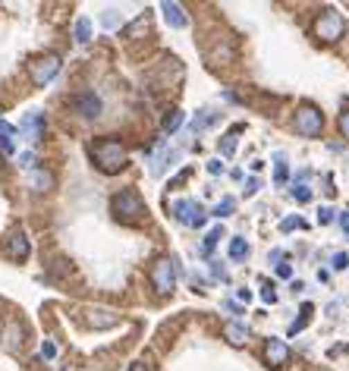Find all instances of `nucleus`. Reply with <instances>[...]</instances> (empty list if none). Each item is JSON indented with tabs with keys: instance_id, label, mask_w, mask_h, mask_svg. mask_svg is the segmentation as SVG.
<instances>
[{
	"instance_id": "4c0bfd02",
	"label": "nucleus",
	"mask_w": 349,
	"mask_h": 371,
	"mask_svg": "<svg viewBox=\"0 0 349 371\" xmlns=\"http://www.w3.org/2000/svg\"><path fill=\"white\" fill-rule=\"evenodd\" d=\"M258 189H261V183H258V179H249V183H246V195H255V192H258Z\"/></svg>"
},
{
	"instance_id": "ea45409f",
	"label": "nucleus",
	"mask_w": 349,
	"mask_h": 371,
	"mask_svg": "<svg viewBox=\"0 0 349 371\" xmlns=\"http://www.w3.org/2000/svg\"><path fill=\"white\" fill-rule=\"evenodd\" d=\"M340 224H343V230L349 233V211H343V214H340Z\"/></svg>"
},
{
	"instance_id": "dca6fc26",
	"label": "nucleus",
	"mask_w": 349,
	"mask_h": 371,
	"mask_svg": "<svg viewBox=\"0 0 349 371\" xmlns=\"http://www.w3.org/2000/svg\"><path fill=\"white\" fill-rule=\"evenodd\" d=\"M28 186H32L35 192H48L51 186H54V177H51L48 170H38V167H35V170L28 173Z\"/></svg>"
},
{
	"instance_id": "72a5a7b5",
	"label": "nucleus",
	"mask_w": 349,
	"mask_h": 371,
	"mask_svg": "<svg viewBox=\"0 0 349 371\" xmlns=\"http://www.w3.org/2000/svg\"><path fill=\"white\" fill-rule=\"evenodd\" d=\"M116 22H120V19H116L114 10H110V13H104V28H116Z\"/></svg>"
},
{
	"instance_id": "c756f323",
	"label": "nucleus",
	"mask_w": 349,
	"mask_h": 371,
	"mask_svg": "<svg viewBox=\"0 0 349 371\" xmlns=\"http://www.w3.org/2000/svg\"><path fill=\"white\" fill-rule=\"evenodd\" d=\"M42 356H44V359H54V356H57V346L51 343V340H44V343H42Z\"/></svg>"
},
{
	"instance_id": "2f4dec72",
	"label": "nucleus",
	"mask_w": 349,
	"mask_h": 371,
	"mask_svg": "<svg viewBox=\"0 0 349 371\" xmlns=\"http://www.w3.org/2000/svg\"><path fill=\"white\" fill-rule=\"evenodd\" d=\"M340 132H343V138L349 142V110L346 114H340Z\"/></svg>"
},
{
	"instance_id": "6ab92c4d",
	"label": "nucleus",
	"mask_w": 349,
	"mask_h": 371,
	"mask_svg": "<svg viewBox=\"0 0 349 371\" xmlns=\"http://www.w3.org/2000/svg\"><path fill=\"white\" fill-rule=\"evenodd\" d=\"M249 255V242L242 239V236H233L230 239V258H236V262H242Z\"/></svg>"
},
{
	"instance_id": "c85d7f7f",
	"label": "nucleus",
	"mask_w": 349,
	"mask_h": 371,
	"mask_svg": "<svg viewBox=\"0 0 349 371\" xmlns=\"http://www.w3.org/2000/svg\"><path fill=\"white\" fill-rule=\"evenodd\" d=\"M261 296H265V302H267V305L277 302V293H274V287H271V283H265V287H261Z\"/></svg>"
},
{
	"instance_id": "ddd939ff",
	"label": "nucleus",
	"mask_w": 349,
	"mask_h": 371,
	"mask_svg": "<svg viewBox=\"0 0 349 371\" xmlns=\"http://www.w3.org/2000/svg\"><path fill=\"white\" fill-rule=\"evenodd\" d=\"M42 129H44V117L35 110V114H28L26 120H22V132L28 136V142H38L42 138Z\"/></svg>"
},
{
	"instance_id": "9d476101",
	"label": "nucleus",
	"mask_w": 349,
	"mask_h": 371,
	"mask_svg": "<svg viewBox=\"0 0 349 371\" xmlns=\"http://www.w3.org/2000/svg\"><path fill=\"white\" fill-rule=\"evenodd\" d=\"M116 321H120V315H114V311H107V309H89V311H85V324H89V327H95V330L114 327Z\"/></svg>"
},
{
	"instance_id": "9b49d317",
	"label": "nucleus",
	"mask_w": 349,
	"mask_h": 371,
	"mask_svg": "<svg viewBox=\"0 0 349 371\" xmlns=\"http://www.w3.org/2000/svg\"><path fill=\"white\" fill-rule=\"evenodd\" d=\"M161 13H164V19H167V26H173V28H186L189 26V16H186V10L179 7V3H161Z\"/></svg>"
},
{
	"instance_id": "f704fd0d",
	"label": "nucleus",
	"mask_w": 349,
	"mask_h": 371,
	"mask_svg": "<svg viewBox=\"0 0 349 371\" xmlns=\"http://www.w3.org/2000/svg\"><path fill=\"white\" fill-rule=\"evenodd\" d=\"M19 164H22V167H28V170H35V154H28V152H26V154H19Z\"/></svg>"
},
{
	"instance_id": "4be33fe9",
	"label": "nucleus",
	"mask_w": 349,
	"mask_h": 371,
	"mask_svg": "<svg viewBox=\"0 0 349 371\" xmlns=\"http://www.w3.org/2000/svg\"><path fill=\"white\" fill-rule=\"evenodd\" d=\"M224 236V227H214L211 233L205 236V242H202V248H205V255H211L214 252V246H217V239Z\"/></svg>"
},
{
	"instance_id": "aec40b11",
	"label": "nucleus",
	"mask_w": 349,
	"mask_h": 371,
	"mask_svg": "<svg viewBox=\"0 0 349 371\" xmlns=\"http://www.w3.org/2000/svg\"><path fill=\"white\" fill-rule=\"evenodd\" d=\"M183 123H186V114H183V110H170V114L164 117V132H177Z\"/></svg>"
},
{
	"instance_id": "f257e3e1",
	"label": "nucleus",
	"mask_w": 349,
	"mask_h": 371,
	"mask_svg": "<svg viewBox=\"0 0 349 371\" xmlns=\"http://www.w3.org/2000/svg\"><path fill=\"white\" fill-rule=\"evenodd\" d=\"M89 154L101 173H120L126 167V148L116 138H98V142H91Z\"/></svg>"
},
{
	"instance_id": "2eb2a0df",
	"label": "nucleus",
	"mask_w": 349,
	"mask_h": 371,
	"mask_svg": "<svg viewBox=\"0 0 349 371\" xmlns=\"http://www.w3.org/2000/svg\"><path fill=\"white\" fill-rule=\"evenodd\" d=\"M226 340H230L233 346H246L249 343V337H252V330L246 327V324H240V321H233V324H226Z\"/></svg>"
},
{
	"instance_id": "cd10ccee",
	"label": "nucleus",
	"mask_w": 349,
	"mask_h": 371,
	"mask_svg": "<svg viewBox=\"0 0 349 371\" xmlns=\"http://www.w3.org/2000/svg\"><path fill=\"white\" fill-rule=\"evenodd\" d=\"M211 123H214V114H208V110H205V114L192 123V129H202V126H211Z\"/></svg>"
},
{
	"instance_id": "a211bd4d",
	"label": "nucleus",
	"mask_w": 349,
	"mask_h": 371,
	"mask_svg": "<svg viewBox=\"0 0 349 371\" xmlns=\"http://www.w3.org/2000/svg\"><path fill=\"white\" fill-rule=\"evenodd\" d=\"M73 35H75V42H79V44L89 42V38H91V19H89V16H79V19H75Z\"/></svg>"
},
{
	"instance_id": "6e6552de",
	"label": "nucleus",
	"mask_w": 349,
	"mask_h": 371,
	"mask_svg": "<svg viewBox=\"0 0 349 371\" xmlns=\"http://www.w3.org/2000/svg\"><path fill=\"white\" fill-rule=\"evenodd\" d=\"M3 252H7V258H13V262H26L28 252H32V242H28V236L22 233V230H13V233L3 239Z\"/></svg>"
},
{
	"instance_id": "7ed1b4c3",
	"label": "nucleus",
	"mask_w": 349,
	"mask_h": 371,
	"mask_svg": "<svg viewBox=\"0 0 349 371\" xmlns=\"http://www.w3.org/2000/svg\"><path fill=\"white\" fill-rule=\"evenodd\" d=\"M293 129L299 132V136H308V138L321 136L324 132V114L315 107V104H302V107L293 114Z\"/></svg>"
},
{
	"instance_id": "412c9836",
	"label": "nucleus",
	"mask_w": 349,
	"mask_h": 371,
	"mask_svg": "<svg viewBox=\"0 0 349 371\" xmlns=\"http://www.w3.org/2000/svg\"><path fill=\"white\" fill-rule=\"evenodd\" d=\"M312 311H315V309H312V302L302 305V309H299V321H296L293 327H289V334H299V330L305 327V321H312Z\"/></svg>"
},
{
	"instance_id": "39448f33",
	"label": "nucleus",
	"mask_w": 349,
	"mask_h": 371,
	"mask_svg": "<svg viewBox=\"0 0 349 371\" xmlns=\"http://www.w3.org/2000/svg\"><path fill=\"white\" fill-rule=\"evenodd\" d=\"M57 73H60V57L57 54H44V57H38V60L28 63V76H32V82L38 85V89H44Z\"/></svg>"
},
{
	"instance_id": "f03ea898",
	"label": "nucleus",
	"mask_w": 349,
	"mask_h": 371,
	"mask_svg": "<svg viewBox=\"0 0 349 371\" xmlns=\"http://www.w3.org/2000/svg\"><path fill=\"white\" fill-rule=\"evenodd\" d=\"M110 211H114L116 220H123V224H136V220L145 217V201L138 199V192L123 189V192H116L114 199H110Z\"/></svg>"
},
{
	"instance_id": "b1692460",
	"label": "nucleus",
	"mask_w": 349,
	"mask_h": 371,
	"mask_svg": "<svg viewBox=\"0 0 349 371\" xmlns=\"http://www.w3.org/2000/svg\"><path fill=\"white\" fill-rule=\"evenodd\" d=\"M220 154H224V158L236 154V138H233V132H226V136L220 138Z\"/></svg>"
},
{
	"instance_id": "20e7f679",
	"label": "nucleus",
	"mask_w": 349,
	"mask_h": 371,
	"mask_svg": "<svg viewBox=\"0 0 349 371\" xmlns=\"http://www.w3.org/2000/svg\"><path fill=\"white\" fill-rule=\"evenodd\" d=\"M343 32H346V22H343V16L337 13V10H324L321 16L315 19V38H321V42H340Z\"/></svg>"
},
{
	"instance_id": "1a4fd4ad",
	"label": "nucleus",
	"mask_w": 349,
	"mask_h": 371,
	"mask_svg": "<svg viewBox=\"0 0 349 371\" xmlns=\"http://www.w3.org/2000/svg\"><path fill=\"white\" fill-rule=\"evenodd\" d=\"M289 362V346L277 337H267L265 340V365L267 368H283Z\"/></svg>"
},
{
	"instance_id": "393cba45",
	"label": "nucleus",
	"mask_w": 349,
	"mask_h": 371,
	"mask_svg": "<svg viewBox=\"0 0 349 371\" xmlns=\"http://www.w3.org/2000/svg\"><path fill=\"white\" fill-rule=\"evenodd\" d=\"M299 227H305V220H302V217H287V220L280 224L283 233H293V230H299Z\"/></svg>"
},
{
	"instance_id": "f3484780",
	"label": "nucleus",
	"mask_w": 349,
	"mask_h": 371,
	"mask_svg": "<svg viewBox=\"0 0 349 371\" xmlns=\"http://www.w3.org/2000/svg\"><path fill=\"white\" fill-rule=\"evenodd\" d=\"M293 199H296V201H302V205H305V201L312 199V189H308V173H299V177H296Z\"/></svg>"
},
{
	"instance_id": "a878e982",
	"label": "nucleus",
	"mask_w": 349,
	"mask_h": 371,
	"mask_svg": "<svg viewBox=\"0 0 349 371\" xmlns=\"http://www.w3.org/2000/svg\"><path fill=\"white\" fill-rule=\"evenodd\" d=\"M230 211H233V199H224L217 208H214V217H226Z\"/></svg>"
},
{
	"instance_id": "c9c22d12",
	"label": "nucleus",
	"mask_w": 349,
	"mask_h": 371,
	"mask_svg": "<svg viewBox=\"0 0 349 371\" xmlns=\"http://www.w3.org/2000/svg\"><path fill=\"white\" fill-rule=\"evenodd\" d=\"M277 277L289 280V277H293V268H289V264H277Z\"/></svg>"
},
{
	"instance_id": "e433bc0d",
	"label": "nucleus",
	"mask_w": 349,
	"mask_h": 371,
	"mask_svg": "<svg viewBox=\"0 0 349 371\" xmlns=\"http://www.w3.org/2000/svg\"><path fill=\"white\" fill-rule=\"evenodd\" d=\"M208 170L217 177V173H224V164H220V158H214V161H208Z\"/></svg>"
},
{
	"instance_id": "4468645a",
	"label": "nucleus",
	"mask_w": 349,
	"mask_h": 371,
	"mask_svg": "<svg viewBox=\"0 0 349 371\" xmlns=\"http://www.w3.org/2000/svg\"><path fill=\"white\" fill-rule=\"evenodd\" d=\"M22 324L19 321H13V324H7V330H3V346H7L10 352H19L22 350Z\"/></svg>"
},
{
	"instance_id": "58836bf2",
	"label": "nucleus",
	"mask_w": 349,
	"mask_h": 371,
	"mask_svg": "<svg viewBox=\"0 0 349 371\" xmlns=\"http://www.w3.org/2000/svg\"><path fill=\"white\" fill-rule=\"evenodd\" d=\"M129 371H151V365H148V362H136Z\"/></svg>"
},
{
	"instance_id": "423d86ee",
	"label": "nucleus",
	"mask_w": 349,
	"mask_h": 371,
	"mask_svg": "<svg viewBox=\"0 0 349 371\" xmlns=\"http://www.w3.org/2000/svg\"><path fill=\"white\" fill-rule=\"evenodd\" d=\"M151 283L158 289L161 296H170L173 287H177V271H173V262L170 258H158L151 264Z\"/></svg>"
},
{
	"instance_id": "f8f14e48",
	"label": "nucleus",
	"mask_w": 349,
	"mask_h": 371,
	"mask_svg": "<svg viewBox=\"0 0 349 371\" xmlns=\"http://www.w3.org/2000/svg\"><path fill=\"white\" fill-rule=\"evenodd\" d=\"M75 110H79L82 117L95 120L98 114H101V98H98V95H91V91H85V95H79V98H75Z\"/></svg>"
},
{
	"instance_id": "473e14b6",
	"label": "nucleus",
	"mask_w": 349,
	"mask_h": 371,
	"mask_svg": "<svg viewBox=\"0 0 349 371\" xmlns=\"http://www.w3.org/2000/svg\"><path fill=\"white\" fill-rule=\"evenodd\" d=\"M318 220H321V224H330V220H334V208H321V211H318Z\"/></svg>"
},
{
	"instance_id": "bb28decb",
	"label": "nucleus",
	"mask_w": 349,
	"mask_h": 371,
	"mask_svg": "<svg viewBox=\"0 0 349 371\" xmlns=\"http://www.w3.org/2000/svg\"><path fill=\"white\" fill-rule=\"evenodd\" d=\"M330 264H334V271L349 268V255H346V252H337V255H334V262H330Z\"/></svg>"
},
{
	"instance_id": "0eeeda50",
	"label": "nucleus",
	"mask_w": 349,
	"mask_h": 371,
	"mask_svg": "<svg viewBox=\"0 0 349 371\" xmlns=\"http://www.w3.org/2000/svg\"><path fill=\"white\" fill-rule=\"evenodd\" d=\"M173 217H177L179 224H186V227H202V224L208 220V214H205V208H202L199 201L183 199V201L173 205Z\"/></svg>"
},
{
	"instance_id": "7c9ffc66",
	"label": "nucleus",
	"mask_w": 349,
	"mask_h": 371,
	"mask_svg": "<svg viewBox=\"0 0 349 371\" xmlns=\"http://www.w3.org/2000/svg\"><path fill=\"white\" fill-rule=\"evenodd\" d=\"M0 152H3V154H13V138H10V136H0Z\"/></svg>"
},
{
	"instance_id": "5701e85b",
	"label": "nucleus",
	"mask_w": 349,
	"mask_h": 371,
	"mask_svg": "<svg viewBox=\"0 0 349 371\" xmlns=\"http://www.w3.org/2000/svg\"><path fill=\"white\" fill-rule=\"evenodd\" d=\"M287 179H289V167H287V161L277 158V167H274V183H277V186H283Z\"/></svg>"
}]
</instances>
